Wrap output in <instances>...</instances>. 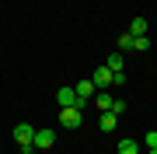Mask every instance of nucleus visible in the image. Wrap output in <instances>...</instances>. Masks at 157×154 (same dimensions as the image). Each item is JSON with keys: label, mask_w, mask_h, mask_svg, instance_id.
I'll return each mask as SVG.
<instances>
[{"label": "nucleus", "mask_w": 157, "mask_h": 154, "mask_svg": "<svg viewBox=\"0 0 157 154\" xmlns=\"http://www.w3.org/2000/svg\"><path fill=\"white\" fill-rule=\"evenodd\" d=\"M59 123L67 126V130H80V126H84V112L70 105V109H63V112H59Z\"/></svg>", "instance_id": "obj_1"}, {"label": "nucleus", "mask_w": 157, "mask_h": 154, "mask_svg": "<svg viewBox=\"0 0 157 154\" xmlns=\"http://www.w3.org/2000/svg\"><path fill=\"white\" fill-rule=\"evenodd\" d=\"M14 140H17V147H32V140H35V126L17 123V126H14Z\"/></svg>", "instance_id": "obj_2"}, {"label": "nucleus", "mask_w": 157, "mask_h": 154, "mask_svg": "<svg viewBox=\"0 0 157 154\" xmlns=\"http://www.w3.org/2000/svg\"><path fill=\"white\" fill-rule=\"evenodd\" d=\"M73 91H77V109H80V112H84V105L91 102V98H94V91H98V88L91 84V81H80V84L73 88Z\"/></svg>", "instance_id": "obj_3"}, {"label": "nucleus", "mask_w": 157, "mask_h": 154, "mask_svg": "<svg viewBox=\"0 0 157 154\" xmlns=\"http://www.w3.org/2000/svg\"><path fill=\"white\" fill-rule=\"evenodd\" d=\"M52 144H56V130H35V140H32L35 151H49Z\"/></svg>", "instance_id": "obj_4"}, {"label": "nucleus", "mask_w": 157, "mask_h": 154, "mask_svg": "<svg viewBox=\"0 0 157 154\" xmlns=\"http://www.w3.org/2000/svg\"><path fill=\"white\" fill-rule=\"evenodd\" d=\"M91 84H94L98 91H105V88H112V70H108V67H98L94 74H91Z\"/></svg>", "instance_id": "obj_5"}, {"label": "nucleus", "mask_w": 157, "mask_h": 154, "mask_svg": "<svg viewBox=\"0 0 157 154\" xmlns=\"http://www.w3.org/2000/svg\"><path fill=\"white\" fill-rule=\"evenodd\" d=\"M56 102L63 105V109H77V91H73V88H59V91H56Z\"/></svg>", "instance_id": "obj_6"}, {"label": "nucleus", "mask_w": 157, "mask_h": 154, "mask_svg": "<svg viewBox=\"0 0 157 154\" xmlns=\"http://www.w3.org/2000/svg\"><path fill=\"white\" fill-rule=\"evenodd\" d=\"M112 102H115V98L108 95V91H94V105H98V112H112Z\"/></svg>", "instance_id": "obj_7"}, {"label": "nucleus", "mask_w": 157, "mask_h": 154, "mask_svg": "<svg viewBox=\"0 0 157 154\" xmlns=\"http://www.w3.org/2000/svg\"><path fill=\"white\" fill-rule=\"evenodd\" d=\"M98 126H101V130H105V133H115V126H119V116H115V112H101Z\"/></svg>", "instance_id": "obj_8"}, {"label": "nucleus", "mask_w": 157, "mask_h": 154, "mask_svg": "<svg viewBox=\"0 0 157 154\" xmlns=\"http://www.w3.org/2000/svg\"><path fill=\"white\" fill-rule=\"evenodd\" d=\"M129 35H147V18H133V21H129Z\"/></svg>", "instance_id": "obj_9"}, {"label": "nucleus", "mask_w": 157, "mask_h": 154, "mask_svg": "<svg viewBox=\"0 0 157 154\" xmlns=\"http://www.w3.org/2000/svg\"><path fill=\"white\" fill-rule=\"evenodd\" d=\"M119 154H140V144H136V140H119Z\"/></svg>", "instance_id": "obj_10"}, {"label": "nucleus", "mask_w": 157, "mask_h": 154, "mask_svg": "<svg viewBox=\"0 0 157 154\" xmlns=\"http://www.w3.org/2000/svg\"><path fill=\"white\" fill-rule=\"evenodd\" d=\"M105 67L112 70V74H119V70H122V53H112V56L105 60Z\"/></svg>", "instance_id": "obj_11"}, {"label": "nucleus", "mask_w": 157, "mask_h": 154, "mask_svg": "<svg viewBox=\"0 0 157 154\" xmlns=\"http://www.w3.org/2000/svg\"><path fill=\"white\" fill-rule=\"evenodd\" d=\"M133 49L136 53H147V49H150V35H136V39H133Z\"/></svg>", "instance_id": "obj_12"}, {"label": "nucleus", "mask_w": 157, "mask_h": 154, "mask_svg": "<svg viewBox=\"0 0 157 154\" xmlns=\"http://www.w3.org/2000/svg\"><path fill=\"white\" fill-rule=\"evenodd\" d=\"M119 49H133V35H129V32L119 35Z\"/></svg>", "instance_id": "obj_13"}, {"label": "nucleus", "mask_w": 157, "mask_h": 154, "mask_svg": "<svg viewBox=\"0 0 157 154\" xmlns=\"http://www.w3.org/2000/svg\"><path fill=\"white\" fill-rule=\"evenodd\" d=\"M112 112H115V116L126 112V102H122V98H115V102H112Z\"/></svg>", "instance_id": "obj_14"}, {"label": "nucleus", "mask_w": 157, "mask_h": 154, "mask_svg": "<svg viewBox=\"0 0 157 154\" xmlns=\"http://www.w3.org/2000/svg\"><path fill=\"white\" fill-rule=\"evenodd\" d=\"M143 140H147V151H150V147H157V130H150V133H147Z\"/></svg>", "instance_id": "obj_15"}, {"label": "nucleus", "mask_w": 157, "mask_h": 154, "mask_svg": "<svg viewBox=\"0 0 157 154\" xmlns=\"http://www.w3.org/2000/svg\"><path fill=\"white\" fill-rule=\"evenodd\" d=\"M147 154H157V147H150V151H147Z\"/></svg>", "instance_id": "obj_16"}]
</instances>
